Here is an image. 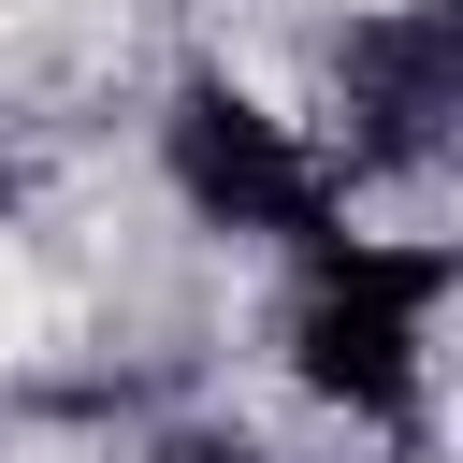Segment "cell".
<instances>
[{
  "label": "cell",
  "mask_w": 463,
  "mask_h": 463,
  "mask_svg": "<svg viewBox=\"0 0 463 463\" xmlns=\"http://www.w3.org/2000/svg\"><path fill=\"white\" fill-rule=\"evenodd\" d=\"M449 289H463L449 232H362V217H333L318 246H289V391L333 405L347 434H420Z\"/></svg>",
  "instance_id": "obj_1"
},
{
  "label": "cell",
  "mask_w": 463,
  "mask_h": 463,
  "mask_svg": "<svg viewBox=\"0 0 463 463\" xmlns=\"http://www.w3.org/2000/svg\"><path fill=\"white\" fill-rule=\"evenodd\" d=\"M159 188L188 203V232H217V246H318L362 188L333 174V145H318V116H289V101H260L246 72H174L159 87Z\"/></svg>",
  "instance_id": "obj_2"
},
{
  "label": "cell",
  "mask_w": 463,
  "mask_h": 463,
  "mask_svg": "<svg viewBox=\"0 0 463 463\" xmlns=\"http://www.w3.org/2000/svg\"><path fill=\"white\" fill-rule=\"evenodd\" d=\"M449 116H463V14L449 0H347L333 43H318V145H333V174L347 188L434 174Z\"/></svg>",
  "instance_id": "obj_3"
},
{
  "label": "cell",
  "mask_w": 463,
  "mask_h": 463,
  "mask_svg": "<svg viewBox=\"0 0 463 463\" xmlns=\"http://www.w3.org/2000/svg\"><path fill=\"white\" fill-rule=\"evenodd\" d=\"M145 463H275V449H260V434H217V420H203V434H159Z\"/></svg>",
  "instance_id": "obj_4"
},
{
  "label": "cell",
  "mask_w": 463,
  "mask_h": 463,
  "mask_svg": "<svg viewBox=\"0 0 463 463\" xmlns=\"http://www.w3.org/2000/svg\"><path fill=\"white\" fill-rule=\"evenodd\" d=\"M14 203H29V188H14V159H0V232H14Z\"/></svg>",
  "instance_id": "obj_5"
}]
</instances>
